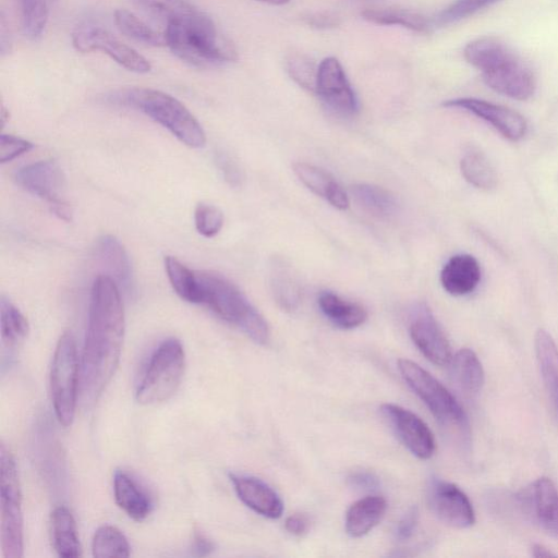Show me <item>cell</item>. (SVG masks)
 Instances as JSON below:
<instances>
[{"label":"cell","instance_id":"obj_1","mask_svg":"<svg viewBox=\"0 0 558 558\" xmlns=\"http://www.w3.org/2000/svg\"><path fill=\"white\" fill-rule=\"evenodd\" d=\"M125 320L120 288L107 276L92 286L88 322L80 364V390L85 405L98 400L121 355Z\"/></svg>","mask_w":558,"mask_h":558},{"label":"cell","instance_id":"obj_2","mask_svg":"<svg viewBox=\"0 0 558 558\" xmlns=\"http://www.w3.org/2000/svg\"><path fill=\"white\" fill-rule=\"evenodd\" d=\"M162 19L166 46L182 61L197 68L216 66L238 59L233 44L215 22L186 0H134Z\"/></svg>","mask_w":558,"mask_h":558},{"label":"cell","instance_id":"obj_3","mask_svg":"<svg viewBox=\"0 0 558 558\" xmlns=\"http://www.w3.org/2000/svg\"><path fill=\"white\" fill-rule=\"evenodd\" d=\"M464 57L480 70L493 90L518 100L529 99L534 94L532 71L504 43L488 37L475 39L465 46Z\"/></svg>","mask_w":558,"mask_h":558},{"label":"cell","instance_id":"obj_4","mask_svg":"<svg viewBox=\"0 0 558 558\" xmlns=\"http://www.w3.org/2000/svg\"><path fill=\"white\" fill-rule=\"evenodd\" d=\"M106 100L143 112L189 147L201 148L206 143L197 119L180 100L165 92L133 87L111 93Z\"/></svg>","mask_w":558,"mask_h":558},{"label":"cell","instance_id":"obj_5","mask_svg":"<svg viewBox=\"0 0 558 558\" xmlns=\"http://www.w3.org/2000/svg\"><path fill=\"white\" fill-rule=\"evenodd\" d=\"M201 286V304L207 306L222 320L238 327L254 342L269 340V327L260 313L242 291L222 275L197 271Z\"/></svg>","mask_w":558,"mask_h":558},{"label":"cell","instance_id":"obj_6","mask_svg":"<svg viewBox=\"0 0 558 558\" xmlns=\"http://www.w3.org/2000/svg\"><path fill=\"white\" fill-rule=\"evenodd\" d=\"M398 368L409 387L425 403L441 426L462 437L469 435L470 426L465 412L442 384L411 360L400 359Z\"/></svg>","mask_w":558,"mask_h":558},{"label":"cell","instance_id":"obj_7","mask_svg":"<svg viewBox=\"0 0 558 558\" xmlns=\"http://www.w3.org/2000/svg\"><path fill=\"white\" fill-rule=\"evenodd\" d=\"M185 368V353L175 338L163 340L151 354L136 390L141 404L151 405L168 400L179 388Z\"/></svg>","mask_w":558,"mask_h":558},{"label":"cell","instance_id":"obj_8","mask_svg":"<svg viewBox=\"0 0 558 558\" xmlns=\"http://www.w3.org/2000/svg\"><path fill=\"white\" fill-rule=\"evenodd\" d=\"M80 390V361L76 342L70 331L59 338L50 369V393L54 414L61 425L72 424Z\"/></svg>","mask_w":558,"mask_h":558},{"label":"cell","instance_id":"obj_9","mask_svg":"<svg viewBox=\"0 0 558 558\" xmlns=\"http://www.w3.org/2000/svg\"><path fill=\"white\" fill-rule=\"evenodd\" d=\"M1 548L4 558L23 555L22 494L15 460L3 442L0 446Z\"/></svg>","mask_w":558,"mask_h":558},{"label":"cell","instance_id":"obj_10","mask_svg":"<svg viewBox=\"0 0 558 558\" xmlns=\"http://www.w3.org/2000/svg\"><path fill=\"white\" fill-rule=\"evenodd\" d=\"M71 40L77 51H100L129 71L143 74L151 70L150 62L143 54L100 26L80 24L73 29Z\"/></svg>","mask_w":558,"mask_h":558},{"label":"cell","instance_id":"obj_11","mask_svg":"<svg viewBox=\"0 0 558 558\" xmlns=\"http://www.w3.org/2000/svg\"><path fill=\"white\" fill-rule=\"evenodd\" d=\"M315 93L337 113L352 116L357 111L354 90L335 57H327L318 64Z\"/></svg>","mask_w":558,"mask_h":558},{"label":"cell","instance_id":"obj_12","mask_svg":"<svg viewBox=\"0 0 558 558\" xmlns=\"http://www.w3.org/2000/svg\"><path fill=\"white\" fill-rule=\"evenodd\" d=\"M381 414L398 438L415 457L429 459L436 449L434 435L415 413L393 403H384Z\"/></svg>","mask_w":558,"mask_h":558},{"label":"cell","instance_id":"obj_13","mask_svg":"<svg viewBox=\"0 0 558 558\" xmlns=\"http://www.w3.org/2000/svg\"><path fill=\"white\" fill-rule=\"evenodd\" d=\"M14 178L22 189L46 201L50 208L68 203L64 198L65 175L53 160H40L24 166L15 172Z\"/></svg>","mask_w":558,"mask_h":558},{"label":"cell","instance_id":"obj_14","mask_svg":"<svg viewBox=\"0 0 558 558\" xmlns=\"http://www.w3.org/2000/svg\"><path fill=\"white\" fill-rule=\"evenodd\" d=\"M428 504L435 515L449 526L468 529L475 522L469 497L456 484L434 480L428 487Z\"/></svg>","mask_w":558,"mask_h":558},{"label":"cell","instance_id":"obj_15","mask_svg":"<svg viewBox=\"0 0 558 558\" xmlns=\"http://www.w3.org/2000/svg\"><path fill=\"white\" fill-rule=\"evenodd\" d=\"M442 106L458 108L476 116L512 142L523 138L527 130L526 121L519 112L483 99L456 98L445 101Z\"/></svg>","mask_w":558,"mask_h":558},{"label":"cell","instance_id":"obj_16","mask_svg":"<svg viewBox=\"0 0 558 558\" xmlns=\"http://www.w3.org/2000/svg\"><path fill=\"white\" fill-rule=\"evenodd\" d=\"M410 336L420 352L433 364L448 365L451 361L449 341L430 310L422 304L410 323Z\"/></svg>","mask_w":558,"mask_h":558},{"label":"cell","instance_id":"obj_17","mask_svg":"<svg viewBox=\"0 0 558 558\" xmlns=\"http://www.w3.org/2000/svg\"><path fill=\"white\" fill-rule=\"evenodd\" d=\"M229 478L239 499L254 512L268 519L282 515L283 502L267 483L255 476L236 473H230Z\"/></svg>","mask_w":558,"mask_h":558},{"label":"cell","instance_id":"obj_18","mask_svg":"<svg viewBox=\"0 0 558 558\" xmlns=\"http://www.w3.org/2000/svg\"><path fill=\"white\" fill-rule=\"evenodd\" d=\"M523 500L536 524L548 535L558 538V490L548 477L534 481Z\"/></svg>","mask_w":558,"mask_h":558},{"label":"cell","instance_id":"obj_19","mask_svg":"<svg viewBox=\"0 0 558 558\" xmlns=\"http://www.w3.org/2000/svg\"><path fill=\"white\" fill-rule=\"evenodd\" d=\"M481 280V267L470 254H458L449 258L440 272L442 288L452 295L471 293Z\"/></svg>","mask_w":558,"mask_h":558},{"label":"cell","instance_id":"obj_20","mask_svg":"<svg viewBox=\"0 0 558 558\" xmlns=\"http://www.w3.org/2000/svg\"><path fill=\"white\" fill-rule=\"evenodd\" d=\"M293 171L308 190L326 199L337 209L344 210L349 207V196L327 171L306 162L293 163Z\"/></svg>","mask_w":558,"mask_h":558},{"label":"cell","instance_id":"obj_21","mask_svg":"<svg viewBox=\"0 0 558 558\" xmlns=\"http://www.w3.org/2000/svg\"><path fill=\"white\" fill-rule=\"evenodd\" d=\"M96 255L119 288L130 290L133 284L132 267L124 246L113 235L106 234L98 239Z\"/></svg>","mask_w":558,"mask_h":558},{"label":"cell","instance_id":"obj_22","mask_svg":"<svg viewBox=\"0 0 558 558\" xmlns=\"http://www.w3.org/2000/svg\"><path fill=\"white\" fill-rule=\"evenodd\" d=\"M387 501L377 495L365 496L353 502L345 513V532L351 537H361L371 532L384 518Z\"/></svg>","mask_w":558,"mask_h":558},{"label":"cell","instance_id":"obj_23","mask_svg":"<svg viewBox=\"0 0 558 558\" xmlns=\"http://www.w3.org/2000/svg\"><path fill=\"white\" fill-rule=\"evenodd\" d=\"M113 494L120 509L135 521L145 520L153 510V502L148 495L124 471L114 472Z\"/></svg>","mask_w":558,"mask_h":558},{"label":"cell","instance_id":"obj_24","mask_svg":"<svg viewBox=\"0 0 558 558\" xmlns=\"http://www.w3.org/2000/svg\"><path fill=\"white\" fill-rule=\"evenodd\" d=\"M451 376L454 384L465 396L477 395L484 385V369L476 353L462 348L450 361Z\"/></svg>","mask_w":558,"mask_h":558},{"label":"cell","instance_id":"obj_25","mask_svg":"<svg viewBox=\"0 0 558 558\" xmlns=\"http://www.w3.org/2000/svg\"><path fill=\"white\" fill-rule=\"evenodd\" d=\"M52 545L60 557H80L82 547L72 512L65 506H58L50 517Z\"/></svg>","mask_w":558,"mask_h":558},{"label":"cell","instance_id":"obj_26","mask_svg":"<svg viewBox=\"0 0 558 558\" xmlns=\"http://www.w3.org/2000/svg\"><path fill=\"white\" fill-rule=\"evenodd\" d=\"M534 347L541 376L558 414V347L544 329L537 330Z\"/></svg>","mask_w":558,"mask_h":558},{"label":"cell","instance_id":"obj_27","mask_svg":"<svg viewBox=\"0 0 558 558\" xmlns=\"http://www.w3.org/2000/svg\"><path fill=\"white\" fill-rule=\"evenodd\" d=\"M318 306L335 326L342 329L356 328L367 318V312L362 305L343 300L330 291L319 294Z\"/></svg>","mask_w":558,"mask_h":558},{"label":"cell","instance_id":"obj_28","mask_svg":"<svg viewBox=\"0 0 558 558\" xmlns=\"http://www.w3.org/2000/svg\"><path fill=\"white\" fill-rule=\"evenodd\" d=\"M353 198L365 211L377 218H389L397 211V201L386 189L360 183L351 187Z\"/></svg>","mask_w":558,"mask_h":558},{"label":"cell","instance_id":"obj_29","mask_svg":"<svg viewBox=\"0 0 558 558\" xmlns=\"http://www.w3.org/2000/svg\"><path fill=\"white\" fill-rule=\"evenodd\" d=\"M2 349L14 350L27 337L29 325L23 313L5 296L0 300Z\"/></svg>","mask_w":558,"mask_h":558},{"label":"cell","instance_id":"obj_30","mask_svg":"<svg viewBox=\"0 0 558 558\" xmlns=\"http://www.w3.org/2000/svg\"><path fill=\"white\" fill-rule=\"evenodd\" d=\"M165 269L175 293L184 301L201 304L197 271L190 269L173 256L165 257Z\"/></svg>","mask_w":558,"mask_h":558},{"label":"cell","instance_id":"obj_31","mask_svg":"<svg viewBox=\"0 0 558 558\" xmlns=\"http://www.w3.org/2000/svg\"><path fill=\"white\" fill-rule=\"evenodd\" d=\"M463 178L473 186L482 190H490L497 183V174L482 151L476 148L466 150L460 161Z\"/></svg>","mask_w":558,"mask_h":558},{"label":"cell","instance_id":"obj_32","mask_svg":"<svg viewBox=\"0 0 558 558\" xmlns=\"http://www.w3.org/2000/svg\"><path fill=\"white\" fill-rule=\"evenodd\" d=\"M23 34L34 40L45 31L57 0H16Z\"/></svg>","mask_w":558,"mask_h":558},{"label":"cell","instance_id":"obj_33","mask_svg":"<svg viewBox=\"0 0 558 558\" xmlns=\"http://www.w3.org/2000/svg\"><path fill=\"white\" fill-rule=\"evenodd\" d=\"M361 16L368 22L380 25H400L415 32H426L428 21L421 14L401 9H366Z\"/></svg>","mask_w":558,"mask_h":558},{"label":"cell","instance_id":"obj_34","mask_svg":"<svg viewBox=\"0 0 558 558\" xmlns=\"http://www.w3.org/2000/svg\"><path fill=\"white\" fill-rule=\"evenodd\" d=\"M114 23L122 34L136 41L151 46L166 45L163 32L154 29L129 10H116Z\"/></svg>","mask_w":558,"mask_h":558},{"label":"cell","instance_id":"obj_35","mask_svg":"<svg viewBox=\"0 0 558 558\" xmlns=\"http://www.w3.org/2000/svg\"><path fill=\"white\" fill-rule=\"evenodd\" d=\"M92 553L97 558L129 557L131 547L128 538L118 527L102 525L94 534Z\"/></svg>","mask_w":558,"mask_h":558},{"label":"cell","instance_id":"obj_36","mask_svg":"<svg viewBox=\"0 0 558 558\" xmlns=\"http://www.w3.org/2000/svg\"><path fill=\"white\" fill-rule=\"evenodd\" d=\"M498 1L499 0H456L435 16L434 24L444 26L459 22Z\"/></svg>","mask_w":558,"mask_h":558},{"label":"cell","instance_id":"obj_37","mask_svg":"<svg viewBox=\"0 0 558 558\" xmlns=\"http://www.w3.org/2000/svg\"><path fill=\"white\" fill-rule=\"evenodd\" d=\"M194 223L199 234L213 238L223 226V214L215 205L199 203L194 210Z\"/></svg>","mask_w":558,"mask_h":558},{"label":"cell","instance_id":"obj_38","mask_svg":"<svg viewBox=\"0 0 558 558\" xmlns=\"http://www.w3.org/2000/svg\"><path fill=\"white\" fill-rule=\"evenodd\" d=\"M288 72L301 87L315 92L317 68L306 57L295 54L288 60Z\"/></svg>","mask_w":558,"mask_h":558},{"label":"cell","instance_id":"obj_39","mask_svg":"<svg viewBox=\"0 0 558 558\" xmlns=\"http://www.w3.org/2000/svg\"><path fill=\"white\" fill-rule=\"evenodd\" d=\"M33 148V144L24 138L1 134L0 136V162H10L14 158L27 153Z\"/></svg>","mask_w":558,"mask_h":558},{"label":"cell","instance_id":"obj_40","mask_svg":"<svg viewBox=\"0 0 558 558\" xmlns=\"http://www.w3.org/2000/svg\"><path fill=\"white\" fill-rule=\"evenodd\" d=\"M418 523V510L411 507L399 520L395 530V536L398 542H407L410 539Z\"/></svg>","mask_w":558,"mask_h":558},{"label":"cell","instance_id":"obj_41","mask_svg":"<svg viewBox=\"0 0 558 558\" xmlns=\"http://www.w3.org/2000/svg\"><path fill=\"white\" fill-rule=\"evenodd\" d=\"M348 483L357 490L373 492L379 486V478L369 471L359 470L348 476Z\"/></svg>","mask_w":558,"mask_h":558},{"label":"cell","instance_id":"obj_42","mask_svg":"<svg viewBox=\"0 0 558 558\" xmlns=\"http://www.w3.org/2000/svg\"><path fill=\"white\" fill-rule=\"evenodd\" d=\"M216 163L220 169L223 178L232 185L240 182V171L234 161L225 153H219L216 156Z\"/></svg>","mask_w":558,"mask_h":558},{"label":"cell","instance_id":"obj_43","mask_svg":"<svg viewBox=\"0 0 558 558\" xmlns=\"http://www.w3.org/2000/svg\"><path fill=\"white\" fill-rule=\"evenodd\" d=\"M310 522L306 515L301 513H294L286 519V530L296 536H301L308 530Z\"/></svg>","mask_w":558,"mask_h":558},{"label":"cell","instance_id":"obj_44","mask_svg":"<svg viewBox=\"0 0 558 558\" xmlns=\"http://www.w3.org/2000/svg\"><path fill=\"white\" fill-rule=\"evenodd\" d=\"M306 23L317 28H329L337 26L340 21L336 15L329 13H314L305 17Z\"/></svg>","mask_w":558,"mask_h":558},{"label":"cell","instance_id":"obj_45","mask_svg":"<svg viewBox=\"0 0 558 558\" xmlns=\"http://www.w3.org/2000/svg\"><path fill=\"white\" fill-rule=\"evenodd\" d=\"M214 548V543L205 534L199 531L194 533L192 549L196 556H207Z\"/></svg>","mask_w":558,"mask_h":558},{"label":"cell","instance_id":"obj_46","mask_svg":"<svg viewBox=\"0 0 558 558\" xmlns=\"http://www.w3.org/2000/svg\"><path fill=\"white\" fill-rule=\"evenodd\" d=\"M531 555L533 557H556L557 555L550 551L547 547L541 544H533L531 547Z\"/></svg>","mask_w":558,"mask_h":558},{"label":"cell","instance_id":"obj_47","mask_svg":"<svg viewBox=\"0 0 558 558\" xmlns=\"http://www.w3.org/2000/svg\"><path fill=\"white\" fill-rule=\"evenodd\" d=\"M255 1L274 4V5H282V4L288 3L290 0H255Z\"/></svg>","mask_w":558,"mask_h":558},{"label":"cell","instance_id":"obj_48","mask_svg":"<svg viewBox=\"0 0 558 558\" xmlns=\"http://www.w3.org/2000/svg\"><path fill=\"white\" fill-rule=\"evenodd\" d=\"M1 123L2 125L5 123L7 119L9 118V112L7 111V109L4 108V106L2 105L1 106Z\"/></svg>","mask_w":558,"mask_h":558}]
</instances>
